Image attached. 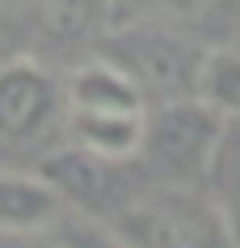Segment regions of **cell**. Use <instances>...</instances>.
<instances>
[{
  "mask_svg": "<svg viewBox=\"0 0 240 248\" xmlns=\"http://www.w3.org/2000/svg\"><path fill=\"white\" fill-rule=\"evenodd\" d=\"M64 109H89V114H118V109H147V97L139 93L122 67L110 59H89L72 72L64 84Z\"/></svg>",
  "mask_w": 240,
  "mask_h": 248,
  "instance_id": "8",
  "label": "cell"
},
{
  "mask_svg": "<svg viewBox=\"0 0 240 248\" xmlns=\"http://www.w3.org/2000/svg\"><path fill=\"white\" fill-rule=\"evenodd\" d=\"M147 109H118V114H89V109H67V131L72 143L101 152L114 160H135L144 143Z\"/></svg>",
  "mask_w": 240,
  "mask_h": 248,
  "instance_id": "9",
  "label": "cell"
},
{
  "mask_svg": "<svg viewBox=\"0 0 240 248\" xmlns=\"http://www.w3.org/2000/svg\"><path fill=\"white\" fill-rule=\"evenodd\" d=\"M4 55H9V51H4V46H0V59H4Z\"/></svg>",
  "mask_w": 240,
  "mask_h": 248,
  "instance_id": "14",
  "label": "cell"
},
{
  "mask_svg": "<svg viewBox=\"0 0 240 248\" xmlns=\"http://www.w3.org/2000/svg\"><path fill=\"white\" fill-rule=\"evenodd\" d=\"M17 244L21 248H114V240H110V232L93 227L89 219H67V215H59L42 232L17 235Z\"/></svg>",
  "mask_w": 240,
  "mask_h": 248,
  "instance_id": "12",
  "label": "cell"
},
{
  "mask_svg": "<svg viewBox=\"0 0 240 248\" xmlns=\"http://www.w3.org/2000/svg\"><path fill=\"white\" fill-rule=\"evenodd\" d=\"M101 59L122 67L144 97L177 101V97H198V72L207 46L164 30V21H122L106 34Z\"/></svg>",
  "mask_w": 240,
  "mask_h": 248,
  "instance_id": "1",
  "label": "cell"
},
{
  "mask_svg": "<svg viewBox=\"0 0 240 248\" xmlns=\"http://www.w3.org/2000/svg\"><path fill=\"white\" fill-rule=\"evenodd\" d=\"M110 240L118 248H227L224 223L211 202L186 185L139 194L110 219Z\"/></svg>",
  "mask_w": 240,
  "mask_h": 248,
  "instance_id": "2",
  "label": "cell"
},
{
  "mask_svg": "<svg viewBox=\"0 0 240 248\" xmlns=\"http://www.w3.org/2000/svg\"><path fill=\"white\" fill-rule=\"evenodd\" d=\"M198 97L224 118H240V46H215L202 59Z\"/></svg>",
  "mask_w": 240,
  "mask_h": 248,
  "instance_id": "11",
  "label": "cell"
},
{
  "mask_svg": "<svg viewBox=\"0 0 240 248\" xmlns=\"http://www.w3.org/2000/svg\"><path fill=\"white\" fill-rule=\"evenodd\" d=\"M30 9L42 34L55 42H80L110 17V0H30Z\"/></svg>",
  "mask_w": 240,
  "mask_h": 248,
  "instance_id": "10",
  "label": "cell"
},
{
  "mask_svg": "<svg viewBox=\"0 0 240 248\" xmlns=\"http://www.w3.org/2000/svg\"><path fill=\"white\" fill-rule=\"evenodd\" d=\"M207 0H110V26L122 21H177Z\"/></svg>",
  "mask_w": 240,
  "mask_h": 248,
  "instance_id": "13",
  "label": "cell"
},
{
  "mask_svg": "<svg viewBox=\"0 0 240 248\" xmlns=\"http://www.w3.org/2000/svg\"><path fill=\"white\" fill-rule=\"evenodd\" d=\"M224 126V114L211 109L202 97H177V101H160L156 114L144 122V143L152 169L173 177L177 185L198 181L207 169V156L215 147V135Z\"/></svg>",
  "mask_w": 240,
  "mask_h": 248,
  "instance_id": "3",
  "label": "cell"
},
{
  "mask_svg": "<svg viewBox=\"0 0 240 248\" xmlns=\"http://www.w3.org/2000/svg\"><path fill=\"white\" fill-rule=\"evenodd\" d=\"M202 198L219 215L232 244H240V118H224L202 169Z\"/></svg>",
  "mask_w": 240,
  "mask_h": 248,
  "instance_id": "7",
  "label": "cell"
},
{
  "mask_svg": "<svg viewBox=\"0 0 240 248\" xmlns=\"http://www.w3.org/2000/svg\"><path fill=\"white\" fill-rule=\"evenodd\" d=\"M38 172L51 181V189L64 198V206L89 210V215H118L127 202H135V177L131 160H114L89 147H59L38 160Z\"/></svg>",
  "mask_w": 240,
  "mask_h": 248,
  "instance_id": "4",
  "label": "cell"
},
{
  "mask_svg": "<svg viewBox=\"0 0 240 248\" xmlns=\"http://www.w3.org/2000/svg\"><path fill=\"white\" fill-rule=\"evenodd\" d=\"M59 215H67L64 198L51 189V181L38 169L34 172L0 169V235L17 240V235L42 232Z\"/></svg>",
  "mask_w": 240,
  "mask_h": 248,
  "instance_id": "6",
  "label": "cell"
},
{
  "mask_svg": "<svg viewBox=\"0 0 240 248\" xmlns=\"http://www.w3.org/2000/svg\"><path fill=\"white\" fill-rule=\"evenodd\" d=\"M64 114V84L51 67L4 55L0 59V143L26 147L55 131Z\"/></svg>",
  "mask_w": 240,
  "mask_h": 248,
  "instance_id": "5",
  "label": "cell"
},
{
  "mask_svg": "<svg viewBox=\"0 0 240 248\" xmlns=\"http://www.w3.org/2000/svg\"><path fill=\"white\" fill-rule=\"evenodd\" d=\"M114 248H118V244H114Z\"/></svg>",
  "mask_w": 240,
  "mask_h": 248,
  "instance_id": "15",
  "label": "cell"
}]
</instances>
